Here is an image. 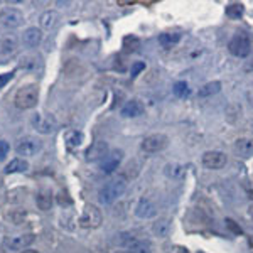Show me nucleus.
Returning a JSON list of instances; mask_svg holds the SVG:
<instances>
[{
  "instance_id": "f257e3e1",
  "label": "nucleus",
  "mask_w": 253,
  "mask_h": 253,
  "mask_svg": "<svg viewBox=\"0 0 253 253\" xmlns=\"http://www.w3.org/2000/svg\"><path fill=\"white\" fill-rule=\"evenodd\" d=\"M127 179L123 175H118L117 179H112L110 182H106L103 188L98 193V199H100L101 204L108 206V204H113L127 189Z\"/></svg>"
},
{
  "instance_id": "f03ea898",
  "label": "nucleus",
  "mask_w": 253,
  "mask_h": 253,
  "mask_svg": "<svg viewBox=\"0 0 253 253\" xmlns=\"http://www.w3.org/2000/svg\"><path fill=\"white\" fill-rule=\"evenodd\" d=\"M115 241L122 248H125L128 253H152V245H150L149 240L138 238L132 233H118Z\"/></svg>"
},
{
  "instance_id": "7ed1b4c3",
  "label": "nucleus",
  "mask_w": 253,
  "mask_h": 253,
  "mask_svg": "<svg viewBox=\"0 0 253 253\" xmlns=\"http://www.w3.org/2000/svg\"><path fill=\"white\" fill-rule=\"evenodd\" d=\"M39 101V88L38 84L29 83L24 84L17 90L16 97H14V103L19 110H31L38 105Z\"/></svg>"
},
{
  "instance_id": "20e7f679",
  "label": "nucleus",
  "mask_w": 253,
  "mask_h": 253,
  "mask_svg": "<svg viewBox=\"0 0 253 253\" xmlns=\"http://www.w3.org/2000/svg\"><path fill=\"white\" fill-rule=\"evenodd\" d=\"M228 51L234 58H247L252 51V41L248 34L245 32H236L228 42Z\"/></svg>"
},
{
  "instance_id": "39448f33",
  "label": "nucleus",
  "mask_w": 253,
  "mask_h": 253,
  "mask_svg": "<svg viewBox=\"0 0 253 253\" xmlns=\"http://www.w3.org/2000/svg\"><path fill=\"white\" fill-rule=\"evenodd\" d=\"M103 223V216H101V211L98 210L93 204H86L83 208L81 214H79L78 225L81 228H98V226Z\"/></svg>"
},
{
  "instance_id": "423d86ee",
  "label": "nucleus",
  "mask_w": 253,
  "mask_h": 253,
  "mask_svg": "<svg viewBox=\"0 0 253 253\" xmlns=\"http://www.w3.org/2000/svg\"><path fill=\"white\" fill-rule=\"evenodd\" d=\"M140 147L144 152L147 154H157V152H162L169 147V137L166 134H150L147 137L142 140Z\"/></svg>"
},
{
  "instance_id": "0eeeda50",
  "label": "nucleus",
  "mask_w": 253,
  "mask_h": 253,
  "mask_svg": "<svg viewBox=\"0 0 253 253\" xmlns=\"http://www.w3.org/2000/svg\"><path fill=\"white\" fill-rule=\"evenodd\" d=\"M201 162H203V166L206 169H210V171H219V169L226 166L228 157H226V154L221 152V150H206V152L203 154V157H201Z\"/></svg>"
},
{
  "instance_id": "6e6552de",
  "label": "nucleus",
  "mask_w": 253,
  "mask_h": 253,
  "mask_svg": "<svg viewBox=\"0 0 253 253\" xmlns=\"http://www.w3.org/2000/svg\"><path fill=\"white\" fill-rule=\"evenodd\" d=\"M0 24L7 29H17L24 24V14L19 9H14V7L2 9V12H0Z\"/></svg>"
},
{
  "instance_id": "1a4fd4ad",
  "label": "nucleus",
  "mask_w": 253,
  "mask_h": 253,
  "mask_svg": "<svg viewBox=\"0 0 253 253\" xmlns=\"http://www.w3.org/2000/svg\"><path fill=\"white\" fill-rule=\"evenodd\" d=\"M41 149H42V142L36 137H24V138H20L16 145V152L24 157L36 156Z\"/></svg>"
},
{
  "instance_id": "9d476101",
  "label": "nucleus",
  "mask_w": 253,
  "mask_h": 253,
  "mask_svg": "<svg viewBox=\"0 0 253 253\" xmlns=\"http://www.w3.org/2000/svg\"><path fill=\"white\" fill-rule=\"evenodd\" d=\"M110 154V147L105 140H97L86 149L84 157H86L88 162H101L106 156Z\"/></svg>"
},
{
  "instance_id": "9b49d317",
  "label": "nucleus",
  "mask_w": 253,
  "mask_h": 253,
  "mask_svg": "<svg viewBox=\"0 0 253 253\" xmlns=\"http://www.w3.org/2000/svg\"><path fill=\"white\" fill-rule=\"evenodd\" d=\"M34 241H36V234L25 233V234H17V236H12V238H5L3 245H5L9 250L20 252V250H25L27 247H31Z\"/></svg>"
},
{
  "instance_id": "f8f14e48",
  "label": "nucleus",
  "mask_w": 253,
  "mask_h": 253,
  "mask_svg": "<svg viewBox=\"0 0 253 253\" xmlns=\"http://www.w3.org/2000/svg\"><path fill=\"white\" fill-rule=\"evenodd\" d=\"M135 216L140 219H150V218H156L157 216V208L156 204L152 203L147 197H140L138 203L135 204Z\"/></svg>"
},
{
  "instance_id": "ddd939ff",
  "label": "nucleus",
  "mask_w": 253,
  "mask_h": 253,
  "mask_svg": "<svg viewBox=\"0 0 253 253\" xmlns=\"http://www.w3.org/2000/svg\"><path fill=\"white\" fill-rule=\"evenodd\" d=\"M122 159H123L122 150H112V152L100 162V169L105 172V174H112V172H115L117 169H118Z\"/></svg>"
},
{
  "instance_id": "4468645a",
  "label": "nucleus",
  "mask_w": 253,
  "mask_h": 253,
  "mask_svg": "<svg viewBox=\"0 0 253 253\" xmlns=\"http://www.w3.org/2000/svg\"><path fill=\"white\" fill-rule=\"evenodd\" d=\"M32 125H34L36 130L39 132V134H51V132L54 130V120L53 117H46L42 115V113H38V115H34V118H32Z\"/></svg>"
},
{
  "instance_id": "2eb2a0df",
  "label": "nucleus",
  "mask_w": 253,
  "mask_h": 253,
  "mask_svg": "<svg viewBox=\"0 0 253 253\" xmlns=\"http://www.w3.org/2000/svg\"><path fill=\"white\" fill-rule=\"evenodd\" d=\"M145 112V106L140 103L138 100H130L120 110V115L125 117V118H135V117H140Z\"/></svg>"
},
{
  "instance_id": "dca6fc26",
  "label": "nucleus",
  "mask_w": 253,
  "mask_h": 253,
  "mask_svg": "<svg viewBox=\"0 0 253 253\" xmlns=\"http://www.w3.org/2000/svg\"><path fill=\"white\" fill-rule=\"evenodd\" d=\"M233 150L236 152V156L243 157V159L252 157L253 156V138H248V137L238 138V140L233 144Z\"/></svg>"
},
{
  "instance_id": "f3484780",
  "label": "nucleus",
  "mask_w": 253,
  "mask_h": 253,
  "mask_svg": "<svg viewBox=\"0 0 253 253\" xmlns=\"http://www.w3.org/2000/svg\"><path fill=\"white\" fill-rule=\"evenodd\" d=\"M42 41V32L41 29L38 27H29L24 31V36H22V42L27 47H38Z\"/></svg>"
},
{
  "instance_id": "a211bd4d",
  "label": "nucleus",
  "mask_w": 253,
  "mask_h": 253,
  "mask_svg": "<svg viewBox=\"0 0 253 253\" xmlns=\"http://www.w3.org/2000/svg\"><path fill=\"white\" fill-rule=\"evenodd\" d=\"M53 203H54V197H53V193L49 189H41L36 196V204L41 211H49L53 208Z\"/></svg>"
},
{
  "instance_id": "6ab92c4d",
  "label": "nucleus",
  "mask_w": 253,
  "mask_h": 253,
  "mask_svg": "<svg viewBox=\"0 0 253 253\" xmlns=\"http://www.w3.org/2000/svg\"><path fill=\"white\" fill-rule=\"evenodd\" d=\"M152 232H154L156 236H159V238H167L169 234H171V232H172L171 219H167V218L157 219V221L152 225Z\"/></svg>"
},
{
  "instance_id": "aec40b11",
  "label": "nucleus",
  "mask_w": 253,
  "mask_h": 253,
  "mask_svg": "<svg viewBox=\"0 0 253 253\" xmlns=\"http://www.w3.org/2000/svg\"><path fill=\"white\" fill-rule=\"evenodd\" d=\"M64 142L68 145V149H78L79 145L84 142V135L79 130H68L64 134Z\"/></svg>"
},
{
  "instance_id": "412c9836",
  "label": "nucleus",
  "mask_w": 253,
  "mask_h": 253,
  "mask_svg": "<svg viewBox=\"0 0 253 253\" xmlns=\"http://www.w3.org/2000/svg\"><path fill=\"white\" fill-rule=\"evenodd\" d=\"M61 16L56 12V10H47V12H44L41 16V27L42 29H47V31H51V29H54L58 25V22H59Z\"/></svg>"
},
{
  "instance_id": "4be33fe9",
  "label": "nucleus",
  "mask_w": 253,
  "mask_h": 253,
  "mask_svg": "<svg viewBox=\"0 0 253 253\" xmlns=\"http://www.w3.org/2000/svg\"><path fill=\"white\" fill-rule=\"evenodd\" d=\"M29 171V162L24 159H12L3 169L5 174H17V172H25Z\"/></svg>"
},
{
  "instance_id": "5701e85b",
  "label": "nucleus",
  "mask_w": 253,
  "mask_h": 253,
  "mask_svg": "<svg viewBox=\"0 0 253 253\" xmlns=\"http://www.w3.org/2000/svg\"><path fill=\"white\" fill-rule=\"evenodd\" d=\"M164 174H166L169 179H182L186 174V167L177 162L167 164V166L164 167Z\"/></svg>"
},
{
  "instance_id": "b1692460",
  "label": "nucleus",
  "mask_w": 253,
  "mask_h": 253,
  "mask_svg": "<svg viewBox=\"0 0 253 253\" xmlns=\"http://www.w3.org/2000/svg\"><path fill=\"white\" fill-rule=\"evenodd\" d=\"M221 91V81H210L206 83L204 86L199 88V91H197V97L199 98H210L213 95L219 93Z\"/></svg>"
},
{
  "instance_id": "393cba45",
  "label": "nucleus",
  "mask_w": 253,
  "mask_h": 253,
  "mask_svg": "<svg viewBox=\"0 0 253 253\" xmlns=\"http://www.w3.org/2000/svg\"><path fill=\"white\" fill-rule=\"evenodd\" d=\"M17 49V38L14 34H7L0 39V53L10 54Z\"/></svg>"
},
{
  "instance_id": "a878e982",
  "label": "nucleus",
  "mask_w": 253,
  "mask_h": 253,
  "mask_svg": "<svg viewBox=\"0 0 253 253\" xmlns=\"http://www.w3.org/2000/svg\"><path fill=\"white\" fill-rule=\"evenodd\" d=\"M172 93H174L177 98H188L189 95H191L189 84L186 83V81H177V83H174V86H172Z\"/></svg>"
},
{
  "instance_id": "bb28decb",
  "label": "nucleus",
  "mask_w": 253,
  "mask_h": 253,
  "mask_svg": "<svg viewBox=\"0 0 253 253\" xmlns=\"http://www.w3.org/2000/svg\"><path fill=\"white\" fill-rule=\"evenodd\" d=\"M245 12L243 3H230L226 5V16L232 17V19H240Z\"/></svg>"
},
{
  "instance_id": "cd10ccee",
  "label": "nucleus",
  "mask_w": 253,
  "mask_h": 253,
  "mask_svg": "<svg viewBox=\"0 0 253 253\" xmlns=\"http://www.w3.org/2000/svg\"><path fill=\"white\" fill-rule=\"evenodd\" d=\"M179 41H181V34H177V32H174V34L166 32V34L159 36V42L162 44V46H172V44H177Z\"/></svg>"
},
{
  "instance_id": "c85d7f7f",
  "label": "nucleus",
  "mask_w": 253,
  "mask_h": 253,
  "mask_svg": "<svg viewBox=\"0 0 253 253\" xmlns=\"http://www.w3.org/2000/svg\"><path fill=\"white\" fill-rule=\"evenodd\" d=\"M140 46V41H138L137 38H125L123 39V47H125V51H135L137 47Z\"/></svg>"
},
{
  "instance_id": "c756f323",
  "label": "nucleus",
  "mask_w": 253,
  "mask_h": 253,
  "mask_svg": "<svg viewBox=\"0 0 253 253\" xmlns=\"http://www.w3.org/2000/svg\"><path fill=\"white\" fill-rule=\"evenodd\" d=\"M144 69H145V63H142V61H137V63H134V64H132V68H130L132 78H137V76L140 75Z\"/></svg>"
},
{
  "instance_id": "7c9ffc66",
  "label": "nucleus",
  "mask_w": 253,
  "mask_h": 253,
  "mask_svg": "<svg viewBox=\"0 0 253 253\" xmlns=\"http://www.w3.org/2000/svg\"><path fill=\"white\" fill-rule=\"evenodd\" d=\"M9 150H10V145H9V142H5V140H0V160H3L7 157V154H9Z\"/></svg>"
},
{
  "instance_id": "2f4dec72",
  "label": "nucleus",
  "mask_w": 253,
  "mask_h": 253,
  "mask_svg": "<svg viewBox=\"0 0 253 253\" xmlns=\"http://www.w3.org/2000/svg\"><path fill=\"white\" fill-rule=\"evenodd\" d=\"M12 78H14V73H2V75H0V90H2Z\"/></svg>"
},
{
  "instance_id": "473e14b6",
  "label": "nucleus",
  "mask_w": 253,
  "mask_h": 253,
  "mask_svg": "<svg viewBox=\"0 0 253 253\" xmlns=\"http://www.w3.org/2000/svg\"><path fill=\"white\" fill-rule=\"evenodd\" d=\"M225 223H226V226H228V228L232 230L233 233H236V234H241V228H240V226H236V225H234V221H233V219L226 218V219H225Z\"/></svg>"
},
{
  "instance_id": "72a5a7b5",
  "label": "nucleus",
  "mask_w": 253,
  "mask_h": 253,
  "mask_svg": "<svg viewBox=\"0 0 253 253\" xmlns=\"http://www.w3.org/2000/svg\"><path fill=\"white\" fill-rule=\"evenodd\" d=\"M169 253H189V250L186 247H179V245H175V247L169 248Z\"/></svg>"
},
{
  "instance_id": "f704fd0d",
  "label": "nucleus",
  "mask_w": 253,
  "mask_h": 253,
  "mask_svg": "<svg viewBox=\"0 0 253 253\" xmlns=\"http://www.w3.org/2000/svg\"><path fill=\"white\" fill-rule=\"evenodd\" d=\"M58 201H59V204H71V199L68 197V194L66 193H59V196H58Z\"/></svg>"
},
{
  "instance_id": "c9c22d12",
  "label": "nucleus",
  "mask_w": 253,
  "mask_h": 253,
  "mask_svg": "<svg viewBox=\"0 0 253 253\" xmlns=\"http://www.w3.org/2000/svg\"><path fill=\"white\" fill-rule=\"evenodd\" d=\"M22 253H39V252H36V250H24Z\"/></svg>"
},
{
  "instance_id": "e433bc0d",
  "label": "nucleus",
  "mask_w": 253,
  "mask_h": 253,
  "mask_svg": "<svg viewBox=\"0 0 253 253\" xmlns=\"http://www.w3.org/2000/svg\"><path fill=\"white\" fill-rule=\"evenodd\" d=\"M250 214L253 216V204H252V206H250Z\"/></svg>"
},
{
  "instance_id": "4c0bfd02",
  "label": "nucleus",
  "mask_w": 253,
  "mask_h": 253,
  "mask_svg": "<svg viewBox=\"0 0 253 253\" xmlns=\"http://www.w3.org/2000/svg\"><path fill=\"white\" fill-rule=\"evenodd\" d=\"M0 253H7V252H5V250H3V248H2V247H0Z\"/></svg>"
}]
</instances>
